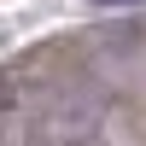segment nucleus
I'll use <instances>...</instances> for the list:
<instances>
[{
    "label": "nucleus",
    "instance_id": "f257e3e1",
    "mask_svg": "<svg viewBox=\"0 0 146 146\" xmlns=\"http://www.w3.org/2000/svg\"><path fill=\"white\" fill-rule=\"evenodd\" d=\"M100 6H140V0H100Z\"/></svg>",
    "mask_w": 146,
    "mask_h": 146
}]
</instances>
